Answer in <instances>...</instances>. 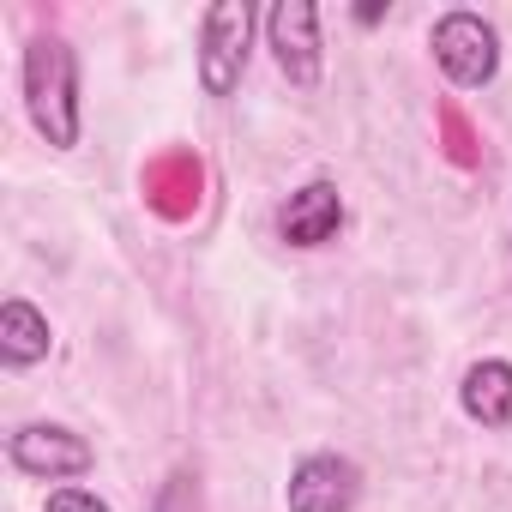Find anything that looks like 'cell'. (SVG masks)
<instances>
[{
  "label": "cell",
  "instance_id": "obj_2",
  "mask_svg": "<svg viewBox=\"0 0 512 512\" xmlns=\"http://www.w3.org/2000/svg\"><path fill=\"white\" fill-rule=\"evenodd\" d=\"M247 43H253V7L247 0H217V7H205V19H199V85H205V97H229L241 85Z\"/></svg>",
  "mask_w": 512,
  "mask_h": 512
},
{
  "label": "cell",
  "instance_id": "obj_9",
  "mask_svg": "<svg viewBox=\"0 0 512 512\" xmlns=\"http://www.w3.org/2000/svg\"><path fill=\"white\" fill-rule=\"evenodd\" d=\"M43 356H49V320L25 296H7V302H0V362H7V368H31Z\"/></svg>",
  "mask_w": 512,
  "mask_h": 512
},
{
  "label": "cell",
  "instance_id": "obj_1",
  "mask_svg": "<svg viewBox=\"0 0 512 512\" xmlns=\"http://www.w3.org/2000/svg\"><path fill=\"white\" fill-rule=\"evenodd\" d=\"M25 109L55 151L79 145V61L61 37H31L25 49Z\"/></svg>",
  "mask_w": 512,
  "mask_h": 512
},
{
  "label": "cell",
  "instance_id": "obj_11",
  "mask_svg": "<svg viewBox=\"0 0 512 512\" xmlns=\"http://www.w3.org/2000/svg\"><path fill=\"white\" fill-rule=\"evenodd\" d=\"M49 512H109L97 494H85V488H55L49 494Z\"/></svg>",
  "mask_w": 512,
  "mask_h": 512
},
{
  "label": "cell",
  "instance_id": "obj_3",
  "mask_svg": "<svg viewBox=\"0 0 512 512\" xmlns=\"http://www.w3.org/2000/svg\"><path fill=\"white\" fill-rule=\"evenodd\" d=\"M428 43H434L440 73H446L458 91H482V85L500 73V37H494V25L476 19V13H446Z\"/></svg>",
  "mask_w": 512,
  "mask_h": 512
},
{
  "label": "cell",
  "instance_id": "obj_7",
  "mask_svg": "<svg viewBox=\"0 0 512 512\" xmlns=\"http://www.w3.org/2000/svg\"><path fill=\"white\" fill-rule=\"evenodd\" d=\"M344 223V199L332 181H308L302 193H290V205L278 211V235L290 247H326Z\"/></svg>",
  "mask_w": 512,
  "mask_h": 512
},
{
  "label": "cell",
  "instance_id": "obj_6",
  "mask_svg": "<svg viewBox=\"0 0 512 512\" xmlns=\"http://www.w3.org/2000/svg\"><path fill=\"white\" fill-rule=\"evenodd\" d=\"M362 494V470L338 452H314L290 476V512H350Z\"/></svg>",
  "mask_w": 512,
  "mask_h": 512
},
{
  "label": "cell",
  "instance_id": "obj_5",
  "mask_svg": "<svg viewBox=\"0 0 512 512\" xmlns=\"http://www.w3.org/2000/svg\"><path fill=\"white\" fill-rule=\"evenodd\" d=\"M266 37H272V55L284 67V79L314 91L320 85V13L308 0H278L266 13Z\"/></svg>",
  "mask_w": 512,
  "mask_h": 512
},
{
  "label": "cell",
  "instance_id": "obj_4",
  "mask_svg": "<svg viewBox=\"0 0 512 512\" xmlns=\"http://www.w3.org/2000/svg\"><path fill=\"white\" fill-rule=\"evenodd\" d=\"M7 458H13V470H25V476H49V482L85 476V470L97 464L91 440H79L73 428H55V422H25V428L7 440Z\"/></svg>",
  "mask_w": 512,
  "mask_h": 512
},
{
  "label": "cell",
  "instance_id": "obj_10",
  "mask_svg": "<svg viewBox=\"0 0 512 512\" xmlns=\"http://www.w3.org/2000/svg\"><path fill=\"white\" fill-rule=\"evenodd\" d=\"M145 187H151V199H157L169 217H181V211L199 199V163H193V157H163V163H151Z\"/></svg>",
  "mask_w": 512,
  "mask_h": 512
},
{
  "label": "cell",
  "instance_id": "obj_8",
  "mask_svg": "<svg viewBox=\"0 0 512 512\" xmlns=\"http://www.w3.org/2000/svg\"><path fill=\"white\" fill-rule=\"evenodd\" d=\"M458 404L482 428H512V362H500V356L476 362L458 386Z\"/></svg>",
  "mask_w": 512,
  "mask_h": 512
}]
</instances>
